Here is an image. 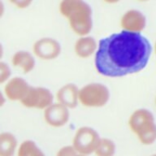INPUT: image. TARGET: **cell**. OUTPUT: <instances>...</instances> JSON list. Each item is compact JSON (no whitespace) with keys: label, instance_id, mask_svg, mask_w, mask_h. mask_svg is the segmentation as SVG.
<instances>
[{"label":"cell","instance_id":"6da1fadb","mask_svg":"<svg viewBox=\"0 0 156 156\" xmlns=\"http://www.w3.org/2000/svg\"><path fill=\"white\" fill-rule=\"evenodd\" d=\"M151 52L152 46L146 37L122 30L100 39L94 55L95 68L107 77L135 74L147 66Z\"/></svg>","mask_w":156,"mask_h":156},{"label":"cell","instance_id":"7a4b0ae2","mask_svg":"<svg viewBox=\"0 0 156 156\" xmlns=\"http://www.w3.org/2000/svg\"><path fill=\"white\" fill-rule=\"evenodd\" d=\"M61 15L67 18L71 29L80 37L89 35L93 28L92 9L84 0H62Z\"/></svg>","mask_w":156,"mask_h":156},{"label":"cell","instance_id":"3957f363","mask_svg":"<svg viewBox=\"0 0 156 156\" xmlns=\"http://www.w3.org/2000/svg\"><path fill=\"white\" fill-rule=\"evenodd\" d=\"M129 125L143 145H152L156 141L155 119L150 110L139 108L134 111L129 117Z\"/></svg>","mask_w":156,"mask_h":156},{"label":"cell","instance_id":"277c9868","mask_svg":"<svg viewBox=\"0 0 156 156\" xmlns=\"http://www.w3.org/2000/svg\"><path fill=\"white\" fill-rule=\"evenodd\" d=\"M110 96L109 89L102 83H89L79 89V102L86 107H104Z\"/></svg>","mask_w":156,"mask_h":156},{"label":"cell","instance_id":"5b68a950","mask_svg":"<svg viewBox=\"0 0 156 156\" xmlns=\"http://www.w3.org/2000/svg\"><path fill=\"white\" fill-rule=\"evenodd\" d=\"M99 140V134L94 129L83 126L76 132L73 137V146L79 154L90 155L94 153Z\"/></svg>","mask_w":156,"mask_h":156},{"label":"cell","instance_id":"8992f818","mask_svg":"<svg viewBox=\"0 0 156 156\" xmlns=\"http://www.w3.org/2000/svg\"><path fill=\"white\" fill-rule=\"evenodd\" d=\"M54 102V95L49 89L41 86H31L25 97L20 101L27 108L45 110Z\"/></svg>","mask_w":156,"mask_h":156},{"label":"cell","instance_id":"52a82bcc","mask_svg":"<svg viewBox=\"0 0 156 156\" xmlns=\"http://www.w3.org/2000/svg\"><path fill=\"white\" fill-rule=\"evenodd\" d=\"M61 51L60 43L49 37L37 40L33 46L34 55L41 60H54L60 55Z\"/></svg>","mask_w":156,"mask_h":156},{"label":"cell","instance_id":"ba28073f","mask_svg":"<svg viewBox=\"0 0 156 156\" xmlns=\"http://www.w3.org/2000/svg\"><path fill=\"white\" fill-rule=\"evenodd\" d=\"M43 116L48 125L54 128H60L69 121L70 112L68 107L59 102H53L44 110Z\"/></svg>","mask_w":156,"mask_h":156},{"label":"cell","instance_id":"9c48e42d","mask_svg":"<svg viewBox=\"0 0 156 156\" xmlns=\"http://www.w3.org/2000/svg\"><path fill=\"white\" fill-rule=\"evenodd\" d=\"M31 87L29 82L20 76L11 77L5 83L4 94L7 99L14 102H20L27 94V93Z\"/></svg>","mask_w":156,"mask_h":156},{"label":"cell","instance_id":"30bf717a","mask_svg":"<svg viewBox=\"0 0 156 156\" xmlns=\"http://www.w3.org/2000/svg\"><path fill=\"white\" fill-rule=\"evenodd\" d=\"M120 25L124 31L141 34L146 26V18L139 10H129L121 17Z\"/></svg>","mask_w":156,"mask_h":156},{"label":"cell","instance_id":"8fae6325","mask_svg":"<svg viewBox=\"0 0 156 156\" xmlns=\"http://www.w3.org/2000/svg\"><path fill=\"white\" fill-rule=\"evenodd\" d=\"M56 99L68 109H74L79 102V88L73 83H68L56 93Z\"/></svg>","mask_w":156,"mask_h":156},{"label":"cell","instance_id":"7c38bea8","mask_svg":"<svg viewBox=\"0 0 156 156\" xmlns=\"http://www.w3.org/2000/svg\"><path fill=\"white\" fill-rule=\"evenodd\" d=\"M97 49L98 42L94 37L89 35L80 37L74 45L76 55L81 58H90L91 55H95Z\"/></svg>","mask_w":156,"mask_h":156},{"label":"cell","instance_id":"4fadbf2b","mask_svg":"<svg viewBox=\"0 0 156 156\" xmlns=\"http://www.w3.org/2000/svg\"><path fill=\"white\" fill-rule=\"evenodd\" d=\"M12 64L15 68L21 69L23 73L28 74L34 69L36 66V60L33 54L29 51L20 50L15 52L12 55Z\"/></svg>","mask_w":156,"mask_h":156},{"label":"cell","instance_id":"5bb4252c","mask_svg":"<svg viewBox=\"0 0 156 156\" xmlns=\"http://www.w3.org/2000/svg\"><path fill=\"white\" fill-rule=\"evenodd\" d=\"M18 141L14 134L0 133V156H14L17 151Z\"/></svg>","mask_w":156,"mask_h":156},{"label":"cell","instance_id":"9a60e30c","mask_svg":"<svg viewBox=\"0 0 156 156\" xmlns=\"http://www.w3.org/2000/svg\"><path fill=\"white\" fill-rule=\"evenodd\" d=\"M17 156H46L35 141L25 140L17 149Z\"/></svg>","mask_w":156,"mask_h":156},{"label":"cell","instance_id":"2e32d148","mask_svg":"<svg viewBox=\"0 0 156 156\" xmlns=\"http://www.w3.org/2000/svg\"><path fill=\"white\" fill-rule=\"evenodd\" d=\"M116 151V146L114 141L109 138H101L98 141L94 154L97 156H114Z\"/></svg>","mask_w":156,"mask_h":156},{"label":"cell","instance_id":"e0dca14e","mask_svg":"<svg viewBox=\"0 0 156 156\" xmlns=\"http://www.w3.org/2000/svg\"><path fill=\"white\" fill-rule=\"evenodd\" d=\"M12 77V69L7 63L0 60V85L5 84Z\"/></svg>","mask_w":156,"mask_h":156},{"label":"cell","instance_id":"ac0fdd59","mask_svg":"<svg viewBox=\"0 0 156 156\" xmlns=\"http://www.w3.org/2000/svg\"><path fill=\"white\" fill-rule=\"evenodd\" d=\"M79 153L76 151L75 148L72 146H63L60 150H58L56 156H78Z\"/></svg>","mask_w":156,"mask_h":156},{"label":"cell","instance_id":"d6986e66","mask_svg":"<svg viewBox=\"0 0 156 156\" xmlns=\"http://www.w3.org/2000/svg\"><path fill=\"white\" fill-rule=\"evenodd\" d=\"M10 2L13 5H15L17 8L24 9L31 5L33 0H10Z\"/></svg>","mask_w":156,"mask_h":156},{"label":"cell","instance_id":"ffe728a7","mask_svg":"<svg viewBox=\"0 0 156 156\" xmlns=\"http://www.w3.org/2000/svg\"><path fill=\"white\" fill-rule=\"evenodd\" d=\"M5 102H6V97L4 94L0 91V108L4 106Z\"/></svg>","mask_w":156,"mask_h":156},{"label":"cell","instance_id":"44dd1931","mask_svg":"<svg viewBox=\"0 0 156 156\" xmlns=\"http://www.w3.org/2000/svg\"><path fill=\"white\" fill-rule=\"evenodd\" d=\"M5 12V7L2 0H0V18H2Z\"/></svg>","mask_w":156,"mask_h":156},{"label":"cell","instance_id":"7402d4cb","mask_svg":"<svg viewBox=\"0 0 156 156\" xmlns=\"http://www.w3.org/2000/svg\"><path fill=\"white\" fill-rule=\"evenodd\" d=\"M3 53H4L3 46H2V43L0 42V60H1V58H2V56H3Z\"/></svg>","mask_w":156,"mask_h":156},{"label":"cell","instance_id":"603a6c76","mask_svg":"<svg viewBox=\"0 0 156 156\" xmlns=\"http://www.w3.org/2000/svg\"><path fill=\"white\" fill-rule=\"evenodd\" d=\"M104 2H107V3H111V4H113V3H116V2H119L120 0H103Z\"/></svg>","mask_w":156,"mask_h":156},{"label":"cell","instance_id":"cb8c5ba5","mask_svg":"<svg viewBox=\"0 0 156 156\" xmlns=\"http://www.w3.org/2000/svg\"><path fill=\"white\" fill-rule=\"evenodd\" d=\"M154 51H155V54H156V41H155V43H154Z\"/></svg>","mask_w":156,"mask_h":156},{"label":"cell","instance_id":"d4e9b609","mask_svg":"<svg viewBox=\"0 0 156 156\" xmlns=\"http://www.w3.org/2000/svg\"><path fill=\"white\" fill-rule=\"evenodd\" d=\"M78 156H89V155H85V154H79V155Z\"/></svg>","mask_w":156,"mask_h":156},{"label":"cell","instance_id":"484cf974","mask_svg":"<svg viewBox=\"0 0 156 156\" xmlns=\"http://www.w3.org/2000/svg\"><path fill=\"white\" fill-rule=\"evenodd\" d=\"M139 1H141V2H146V1H149V0H139Z\"/></svg>","mask_w":156,"mask_h":156},{"label":"cell","instance_id":"4316f807","mask_svg":"<svg viewBox=\"0 0 156 156\" xmlns=\"http://www.w3.org/2000/svg\"><path fill=\"white\" fill-rule=\"evenodd\" d=\"M151 156H156V154H153V155H151Z\"/></svg>","mask_w":156,"mask_h":156},{"label":"cell","instance_id":"83f0119b","mask_svg":"<svg viewBox=\"0 0 156 156\" xmlns=\"http://www.w3.org/2000/svg\"><path fill=\"white\" fill-rule=\"evenodd\" d=\"M155 105H156V97H155Z\"/></svg>","mask_w":156,"mask_h":156}]
</instances>
